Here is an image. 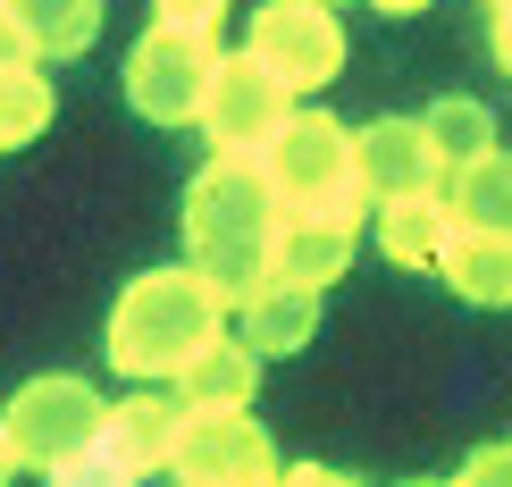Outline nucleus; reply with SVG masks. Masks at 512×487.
Wrapping results in <instances>:
<instances>
[{"label": "nucleus", "instance_id": "2eb2a0df", "mask_svg": "<svg viewBox=\"0 0 512 487\" xmlns=\"http://www.w3.org/2000/svg\"><path fill=\"white\" fill-rule=\"evenodd\" d=\"M261 362H269L261 345H244L236 328H219L194 362L177 370V395L185 404H252V395H261Z\"/></svg>", "mask_w": 512, "mask_h": 487}, {"label": "nucleus", "instance_id": "412c9836", "mask_svg": "<svg viewBox=\"0 0 512 487\" xmlns=\"http://www.w3.org/2000/svg\"><path fill=\"white\" fill-rule=\"evenodd\" d=\"M9 68H34V34L17 26V17H9V0H0V76H9Z\"/></svg>", "mask_w": 512, "mask_h": 487}, {"label": "nucleus", "instance_id": "7ed1b4c3", "mask_svg": "<svg viewBox=\"0 0 512 487\" xmlns=\"http://www.w3.org/2000/svg\"><path fill=\"white\" fill-rule=\"evenodd\" d=\"M101 420H110V404H101L84 378H26L17 387V404L0 412V437L17 446V462L26 471H51V479H101Z\"/></svg>", "mask_w": 512, "mask_h": 487}, {"label": "nucleus", "instance_id": "0eeeda50", "mask_svg": "<svg viewBox=\"0 0 512 487\" xmlns=\"http://www.w3.org/2000/svg\"><path fill=\"white\" fill-rule=\"evenodd\" d=\"M168 471L194 487H252V479H277V446L261 437L252 404H194Z\"/></svg>", "mask_w": 512, "mask_h": 487}, {"label": "nucleus", "instance_id": "b1692460", "mask_svg": "<svg viewBox=\"0 0 512 487\" xmlns=\"http://www.w3.org/2000/svg\"><path fill=\"white\" fill-rule=\"evenodd\" d=\"M9 471H26V462H17V446H9V437H0V479H9Z\"/></svg>", "mask_w": 512, "mask_h": 487}, {"label": "nucleus", "instance_id": "ddd939ff", "mask_svg": "<svg viewBox=\"0 0 512 487\" xmlns=\"http://www.w3.org/2000/svg\"><path fill=\"white\" fill-rule=\"evenodd\" d=\"M378 252L395 269H437L445 261V236H454V194H395L378 202Z\"/></svg>", "mask_w": 512, "mask_h": 487}, {"label": "nucleus", "instance_id": "4be33fe9", "mask_svg": "<svg viewBox=\"0 0 512 487\" xmlns=\"http://www.w3.org/2000/svg\"><path fill=\"white\" fill-rule=\"evenodd\" d=\"M462 479H512V446H479L462 462Z\"/></svg>", "mask_w": 512, "mask_h": 487}, {"label": "nucleus", "instance_id": "9b49d317", "mask_svg": "<svg viewBox=\"0 0 512 487\" xmlns=\"http://www.w3.org/2000/svg\"><path fill=\"white\" fill-rule=\"evenodd\" d=\"M353 236H361V227L336 219V210H277V227H269V278H294V286L328 294L353 269Z\"/></svg>", "mask_w": 512, "mask_h": 487}, {"label": "nucleus", "instance_id": "20e7f679", "mask_svg": "<svg viewBox=\"0 0 512 487\" xmlns=\"http://www.w3.org/2000/svg\"><path fill=\"white\" fill-rule=\"evenodd\" d=\"M210 76H219V42L185 34V26H160V17L143 26L135 51H126V101L152 126H202Z\"/></svg>", "mask_w": 512, "mask_h": 487}, {"label": "nucleus", "instance_id": "a211bd4d", "mask_svg": "<svg viewBox=\"0 0 512 487\" xmlns=\"http://www.w3.org/2000/svg\"><path fill=\"white\" fill-rule=\"evenodd\" d=\"M454 210L462 219H479V227H512V152H487L471 168H454Z\"/></svg>", "mask_w": 512, "mask_h": 487}, {"label": "nucleus", "instance_id": "4468645a", "mask_svg": "<svg viewBox=\"0 0 512 487\" xmlns=\"http://www.w3.org/2000/svg\"><path fill=\"white\" fill-rule=\"evenodd\" d=\"M236 336L261 353H303L319 336V286H294V278H269L252 303H236Z\"/></svg>", "mask_w": 512, "mask_h": 487}, {"label": "nucleus", "instance_id": "1a4fd4ad", "mask_svg": "<svg viewBox=\"0 0 512 487\" xmlns=\"http://www.w3.org/2000/svg\"><path fill=\"white\" fill-rule=\"evenodd\" d=\"M353 168H361V185H370L378 202H395V194H445V185H454V160L437 152L429 118H370L353 135Z\"/></svg>", "mask_w": 512, "mask_h": 487}, {"label": "nucleus", "instance_id": "39448f33", "mask_svg": "<svg viewBox=\"0 0 512 487\" xmlns=\"http://www.w3.org/2000/svg\"><path fill=\"white\" fill-rule=\"evenodd\" d=\"M277 210H286V194H277L269 160L261 152H219L194 185H185V244L194 252H210V244H269Z\"/></svg>", "mask_w": 512, "mask_h": 487}, {"label": "nucleus", "instance_id": "aec40b11", "mask_svg": "<svg viewBox=\"0 0 512 487\" xmlns=\"http://www.w3.org/2000/svg\"><path fill=\"white\" fill-rule=\"evenodd\" d=\"M152 17L160 26H185V34H219L227 0H152Z\"/></svg>", "mask_w": 512, "mask_h": 487}, {"label": "nucleus", "instance_id": "6e6552de", "mask_svg": "<svg viewBox=\"0 0 512 487\" xmlns=\"http://www.w3.org/2000/svg\"><path fill=\"white\" fill-rule=\"evenodd\" d=\"M286 93H294V84L269 76L252 51H236V59L219 51V76H210V101H202V135H210V152H261L277 126L294 118Z\"/></svg>", "mask_w": 512, "mask_h": 487}, {"label": "nucleus", "instance_id": "5701e85b", "mask_svg": "<svg viewBox=\"0 0 512 487\" xmlns=\"http://www.w3.org/2000/svg\"><path fill=\"white\" fill-rule=\"evenodd\" d=\"M487 51H496V68L512 76V9H496V34H487Z\"/></svg>", "mask_w": 512, "mask_h": 487}, {"label": "nucleus", "instance_id": "423d86ee", "mask_svg": "<svg viewBox=\"0 0 512 487\" xmlns=\"http://www.w3.org/2000/svg\"><path fill=\"white\" fill-rule=\"evenodd\" d=\"M244 51L261 59L269 76H286L294 93H319L345 68V26H336V0H261L252 9Z\"/></svg>", "mask_w": 512, "mask_h": 487}, {"label": "nucleus", "instance_id": "dca6fc26", "mask_svg": "<svg viewBox=\"0 0 512 487\" xmlns=\"http://www.w3.org/2000/svg\"><path fill=\"white\" fill-rule=\"evenodd\" d=\"M9 17L34 34V59H76L101 34V0H9Z\"/></svg>", "mask_w": 512, "mask_h": 487}, {"label": "nucleus", "instance_id": "6ab92c4d", "mask_svg": "<svg viewBox=\"0 0 512 487\" xmlns=\"http://www.w3.org/2000/svg\"><path fill=\"white\" fill-rule=\"evenodd\" d=\"M429 135H437V152L454 160V168H471V160H487V152H496V118H487L479 101H462V93L429 101Z\"/></svg>", "mask_w": 512, "mask_h": 487}, {"label": "nucleus", "instance_id": "a878e982", "mask_svg": "<svg viewBox=\"0 0 512 487\" xmlns=\"http://www.w3.org/2000/svg\"><path fill=\"white\" fill-rule=\"evenodd\" d=\"M336 9H345V0H336Z\"/></svg>", "mask_w": 512, "mask_h": 487}, {"label": "nucleus", "instance_id": "393cba45", "mask_svg": "<svg viewBox=\"0 0 512 487\" xmlns=\"http://www.w3.org/2000/svg\"><path fill=\"white\" fill-rule=\"evenodd\" d=\"M378 9H387V17H412V9H429V0H378Z\"/></svg>", "mask_w": 512, "mask_h": 487}, {"label": "nucleus", "instance_id": "f3484780", "mask_svg": "<svg viewBox=\"0 0 512 487\" xmlns=\"http://www.w3.org/2000/svg\"><path fill=\"white\" fill-rule=\"evenodd\" d=\"M51 110H59V93H51V76H42V59L34 68H9L0 76V152L34 143L42 126H51Z\"/></svg>", "mask_w": 512, "mask_h": 487}, {"label": "nucleus", "instance_id": "f03ea898", "mask_svg": "<svg viewBox=\"0 0 512 487\" xmlns=\"http://www.w3.org/2000/svg\"><path fill=\"white\" fill-rule=\"evenodd\" d=\"M261 160H269L286 210H336V219H353V227L378 219V194L361 185V168H353V135L328 110H294L261 143Z\"/></svg>", "mask_w": 512, "mask_h": 487}, {"label": "nucleus", "instance_id": "f8f14e48", "mask_svg": "<svg viewBox=\"0 0 512 487\" xmlns=\"http://www.w3.org/2000/svg\"><path fill=\"white\" fill-rule=\"evenodd\" d=\"M437 278L454 286L462 303L504 311L512 303V227H479V219H462V210H454V236H445Z\"/></svg>", "mask_w": 512, "mask_h": 487}, {"label": "nucleus", "instance_id": "9d476101", "mask_svg": "<svg viewBox=\"0 0 512 487\" xmlns=\"http://www.w3.org/2000/svg\"><path fill=\"white\" fill-rule=\"evenodd\" d=\"M185 395H135V404H110L101 420V479H143V471H168L177 462V437H185Z\"/></svg>", "mask_w": 512, "mask_h": 487}, {"label": "nucleus", "instance_id": "f257e3e1", "mask_svg": "<svg viewBox=\"0 0 512 487\" xmlns=\"http://www.w3.org/2000/svg\"><path fill=\"white\" fill-rule=\"evenodd\" d=\"M227 320H236V311H227V294L202 278V261L143 269V278H126V294L110 303V362L126 378H177Z\"/></svg>", "mask_w": 512, "mask_h": 487}]
</instances>
